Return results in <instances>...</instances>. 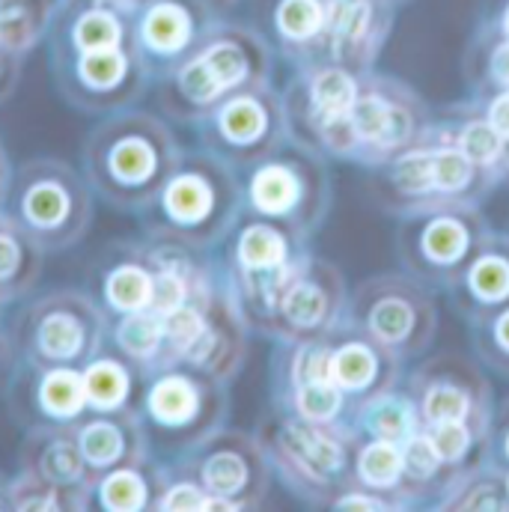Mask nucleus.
Masks as SVG:
<instances>
[{
  "instance_id": "47",
  "label": "nucleus",
  "mask_w": 509,
  "mask_h": 512,
  "mask_svg": "<svg viewBox=\"0 0 509 512\" xmlns=\"http://www.w3.org/2000/svg\"><path fill=\"white\" fill-rule=\"evenodd\" d=\"M0 512H9V504H6V477L0 474Z\"/></svg>"
},
{
  "instance_id": "21",
  "label": "nucleus",
  "mask_w": 509,
  "mask_h": 512,
  "mask_svg": "<svg viewBox=\"0 0 509 512\" xmlns=\"http://www.w3.org/2000/svg\"><path fill=\"white\" fill-rule=\"evenodd\" d=\"M301 167L292 158H280L277 152L248 164L239 170V182H242V203L248 215L259 218H271V221H283L289 227H295L292 221L301 212Z\"/></svg>"
},
{
  "instance_id": "24",
  "label": "nucleus",
  "mask_w": 509,
  "mask_h": 512,
  "mask_svg": "<svg viewBox=\"0 0 509 512\" xmlns=\"http://www.w3.org/2000/svg\"><path fill=\"white\" fill-rule=\"evenodd\" d=\"M167 480V462L158 456L128 462L105 471L93 480L90 498L96 510L108 512H149L158 507Z\"/></svg>"
},
{
  "instance_id": "40",
  "label": "nucleus",
  "mask_w": 509,
  "mask_h": 512,
  "mask_svg": "<svg viewBox=\"0 0 509 512\" xmlns=\"http://www.w3.org/2000/svg\"><path fill=\"white\" fill-rule=\"evenodd\" d=\"M21 72H24V57L9 54V51L0 48V102H6L15 93V87L21 81Z\"/></svg>"
},
{
  "instance_id": "43",
  "label": "nucleus",
  "mask_w": 509,
  "mask_h": 512,
  "mask_svg": "<svg viewBox=\"0 0 509 512\" xmlns=\"http://www.w3.org/2000/svg\"><path fill=\"white\" fill-rule=\"evenodd\" d=\"M12 173H15V167H12L9 152H6V146H3V140H0V209L6 206L9 185H12Z\"/></svg>"
},
{
  "instance_id": "29",
  "label": "nucleus",
  "mask_w": 509,
  "mask_h": 512,
  "mask_svg": "<svg viewBox=\"0 0 509 512\" xmlns=\"http://www.w3.org/2000/svg\"><path fill=\"white\" fill-rule=\"evenodd\" d=\"M6 504L9 512H84L93 507V498L90 489L63 486L18 468L6 477Z\"/></svg>"
},
{
  "instance_id": "49",
  "label": "nucleus",
  "mask_w": 509,
  "mask_h": 512,
  "mask_svg": "<svg viewBox=\"0 0 509 512\" xmlns=\"http://www.w3.org/2000/svg\"><path fill=\"white\" fill-rule=\"evenodd\" d=\"M507 492H509V477H507Z\"/></svg>"
},
{
  "instance_id": "8",
  "label": "nucleus",
  "mask_w": 509,
  "mask_h": 512,
  "mask_svg": "<svg viewBox=\"0 0 509 512\" xmlns=\"http://www.w3.org/2000/svg\"><path fill=\"white\" fill-rule=\"evenodd\" d=\"M48 63L60 99L90 117L137 108L152 87L134 45L87 54H48Z\"/></svg>"
},
{
  "instance_id": "37",
  "label": "nucleus",
  "mask_w": 509,
  "mask_h": 512,
  "mask_svg": "<svg viewBox=\"0 0 509 512\" xmlns=\"http://www.w3.org/2000/svg\"><path fill=\"white\" fill-rule=\"evenodd\" d=\"M197 510H212V498L200 489V483H194L188 474L176 471L167 462V480L158 498L155 512H197Z\"/></svg>"
},
{
  "instance_id": "28",
  "label": "nucleus",
  "mask_w": 509,
  "mask_h": 512,
  "mask_svg": "<svg viewBox=\"0 0 509 512\" xmlns=\"http://www.w3.org/2000/svg\"><path fill=\"white\" fill-rule=\"evenodd\" d=\"M81 370H84V384H87L93 411L137 408L143 373L128 358H123L111 343H105Z\"/></svg>"
},
{
  "instance_id": "48",
  "label": "nucleus",
  "mask_w": 509,
  "mask_h": 512,
  "mask_svg": "<svg viewBox=\"0 0 509 512\" xmlns=\"http://www.w3.org/2000/svg\"><path fill=\"white\" fill-rule=\"evenodd\" d=\"M504 27H507V33H509V9H507V18H504Z\"/></svg>"
},
{
  "instance_id": "34",
  "label": "nucleus",
  "mask_w": 509,
  "mask_h": 512,
  "mask_svg": "<svg viewBox=\"0 0 509 512\" xmlns=\"http://www.w3.org/2000/svg\"><path fill=\"white\" fill-rule=\"evenodd\" d=\"M483 328L474 334V343H477V352L480 358L495 367L498 373L509 376V304L498 307L495 313L477 319Z\"/></svg>"
},
{
  "instance_id": "2",
  "label": "nucleus",
  "mask_w": 509,
  "mask_h": 512,
  "mask_svg": "<svg viewBox=\"0 0 509 512\" xmlns=\"http://www.w3.org/2000/svg\"><path fill=\"white\" fill-rule=\"evenodd\" d=\"M239 170L206 149H185L152 203L137 215L143 236L212 251L242 218Z\"/></svg>"
},
{
  "instance_id": "12",
  "label": "nucleus",
  "mask_w": 509,
  "mask_h": 512,
  "mask_svg": "<svg viewBox=\"0 0 509 512\" xmlns=\"http://www.w3.org/2000/svg\"><path fill=\"white\" fill-rule=\"evenodd\" d=\"M262 447L268 453L271 468L280 471L292 492H334L331 483L340 477L346 465V447L325 426L307 423L301 417H277L265 426Z\"/></svg>"
},
{
  "instance_id": "14",
  "label": "nucleus",
  "mask_w": 509,
  "mask_h": 512,
  "mask_svg": "<svg viewBox=\"0 0 509 512\" xmlns=\"http://www.w3.org/2000/svg\"><path fill=\"white\" fill-rule=\"evenodd\" d=\"M206 30V0H149L131 15V42L152 84L188 57Z\"/></svg>"
},
{
  "instance_id": "19",
  "label": "nucleus",
  "mask_w": 509,
  "mask_h": 512,
  "mask_svg": "<svg viewBox=\"0 0 509 512\" xmlns=\"http://www.w3.org/2000/svg\"><path fill=\"white\" fill-rule=\"evenodd\" d=\"M486 393V384L465 364L447 370V361H435L414 376V408L426 426L486 417Z\"/></svg>"
},
{
  "instance_id": "5",
  "label": "nucleus",
  "mask_w": 509,
  "mask_h": 512,
  "mask_svg": "<svg viewBox=\"0 0 509 512\" xmlns=\"http://www.w3.org/2000/svg\"><path fill=\"white\" fill-rule=\"evenodd\" d=\"M18 361L84 367L108 343V313L90 289L57 286L27 295L6 325Z\"/></svg>"
},
{
  "instance_id": "16",
  "label": "nucleus",
  "mask_w": 509,
  "mask_h": 512,
  "mask_svg": "<svg viewBox=\"0 0 509 512\" xmlns=\"http://www.w3.org/2000/svg\"><path fill=\"white\" fill-rule=\"evenodd\" d=\"M245 334H248V322H245V316H242V310H239V304H236V298L224 280L215 289V295L209 298L200 334L188 346L182 364L227 384L242 370L245 349H248Z\"/></svg>"
},
{
  "instance_id": "31",
  "label": "nucleus",
  "mask_w": 509,
  "mask_h": 512,
  "mask_svg": "<svg viewBox=\"0 0 509 512\" xmlns=\"http://www.w3.org/2000/svg\"><path fill=\"white\" fill-rule=\"evenodd\" d=\"M292 417L328 426L343 411V390L331 382H286Z\"/></svg>"
},
{
  "instance_id": "26",
  "label": "nucleus",
  "mask_w": 509,
  "mask_h": 512,
  "mask_svg": "<svg viewBox=\"0 0 509 512\" xmlns=\"http://www.w3.org/2000/svg\"><path fill=\"white\" fill-rule=\"evenodd\" d=\"M45 254L42 248L0 209V307H12L24 301L39 277H42Z\"/></svg>"
},
{
  "instance_id": "44",
  "label": "nucleus",
  "mask_w": 509,
  "mask_h": 512,
  "mask_svg": "<svg viewBox=\"0 0 509 512\" xmlns=\"http://www.w3.org/2000/svg\"><path fill=\"white\" fill-rule=\"evenodd\" d=\"M492 75L495 81H501L504 90H509V42L492 54Z\"/></svg>"
},
{
  "instance_id": "10",
  "label": "nucleus",
  "mask_w": 509,
  "mask_h": 512,
  "mask_svg": "<svg viewBox=\"0 0 509 512\" xmlns=\"http://www.w3.org/2000/svg\"><path fill=\"white\" fill-rule=\"evenodd\" d=\"M355 325L393 355L408 358L423 352L438 328L432 298L408 277H376L355 295Z\"/></svg>"
},
{
  "instance_id": "7",
  "label": "nucleus",
  "mask_w": 509,
  "mask_h": 512,
  "mask_svg": "<svg viewBox=\"0 0 509 512\" xmlns=\"http://www.w3.org/2000/svg\"><path fill=\"white\" fill-rule=\"evenodd\" d=\"M170 465L200 483V489L212 498V510L259 507L271 474L262 441L224 426L182 456L170 459Z\"/></svg>"
},
{
  "instance_id": "27",
  "label": "nucleus",
  "mask_w": 509,
  "mask_h": 512,
  "mask_svg": "<svg viewBox=\"0 0 509 512\" xmlns=\"http://www.w3.org/2000/svg\"><path fill=\"white\" fill-rule=\"evenodd\" d=\"M108 343L128 358L143 376L173 364L167 349V331L164 316L155 310H137L123 316H108Z\"/></svg>"
},
{
  "instance_id": "39",
  "label": "nucleus",
  "mask_w": 509,
  "mask_h": 512,
  "mask_svg": "<svg viewBox=\"0 0 509 512\" xmlns=\"http://www.w3.org/2000/svg\"><path fill=\"white\" fill-rule=\"evenodd\" d=\"M328 21L337 39H346V42L361 39L370 24V6L364 0H337L331 6Z\"/></svg>"
},
{
  "instance_id": "35",
  "label": "nucleus",
  "mask_w": 509,
  "mask_h": 512,
  "mask_svg": "<svg viewBox=\"0 0 509 512\" xmlns=\"http://www.w3.org/2000/svg\"><path fill=\"white\" fill-rule=\"evenodd\" d=\"M456 146L480 167L486 170H495L504 155H507V140L492 128L489 120H474L468 126H462L459 137H456Z\"/></svg>"
},
{
  "instance_id": "25",
  "label": "nucleus",
  "mask_w": 509,
  "mask_h": 512,
  "mask_svg": "<svg viewBox=\"0 0 509 512\" xmlns=\"http://www.w3.org/2000/svg\"><path fill=\"white\" fill-rule=\"evenodd\" d=\"M396 361L399 355L361 331V337L331 349V379L343 393H358L367 399L384 396L396 376Z\"/></svg>"
},
{
  "instance_id": "1",
  "label": "nucleus",
  "mask_w": 509,
  "mask_h": 512,
  "mask_svg": "<svg viewBox=\"0 0 509 512\" xmlns=\"http://www.w3.org/2000/svg\"><path fill=\"white\" fill-rule=\"evenodd\" d=\"M167 117L126 108L102 117L81 143V170L96 197L123 215H140L182 158Z\"/></svg>"
},
{
  "instance_id": "23",
  "label": "nucleus",
  "mask_w": 509,
  "mask_h": 512,
  "mask_svg": "<svg viewBox=\"0 0 509 512\" xmlns=\"http://www.w3.org/2000/svg\"><path fill=\"white\" fill-rule=\"evenodd\" d=\"M453 286L459 289L462 313L471 322L509 304V239L486 236Z\"/></svg>"
},
{
  "instance_id": "13",
  "label": "nucleus",
  "mask_w": 509,
  "mask_h": 512,
  "mask_svg": "<svg viewBox=\"0 0 509 512\" xmlns=\"http://www.w3.org/2000/svg\"><path fill=\"white\" fill-rule=\"evenodd\" d=\"M6 405L18 426H75L90 408L84 370L18 361L6 384Z\"/></svg>"
},
{
  "instance_id": "22",
  "label": "nucleus",
  "mask_w": 509,
  "mask_h": 512,
  "mask_svg": "<svg viewBox=\"0 0 509 512\" xmlns=\"http://www.w3.org/2000/svg\"><path fill=\"white\" fill-rule=\"evenodd\" d=\"M18 468L63 486L93 489V471L84 462L72 426H30L18 447Z\"/></svg>"
},
{
  "instance_id": "17",
  "label": "nucleus",
  "mask_w": 509,
  "mask_h": 512,
  "mask_svg": "<svg viewBox=\"0 0 509 512\" xmlns=\"http://www.w3.org/2000/svg\"><path fill=\"white\" fill-rule=\"evenodd\" d=\"M152 289L155 280L143 239H123L108 245L90 271V292L108 316L149 310Z\"/></svg>"
},
{
  "instance_id": "46",
  "label": "nucleus",
  "mask_w": 509,
  "mask_h": 512,
  "mask_svg": "<svg viewBox=\"0 0 509 512\" xmlns=\"http://www.w3.org/2000/svg\"><path fill=\"white\" fill-rule=\"evenodd\" d=\"M501 441H504V456L509 459V405H507V417H504V429H501Z\"/></svg>"
},
{
  "instance_id": "32",
  "label": "nucleus",
  "mask_w": 509,
  "mask_h": 512,
  "mask_svg": "<svg viewBox=\"0 0 509 512\" xmlns=\"http://www.w3.org/2000/svg\"><path fill=\"white\" fill-rule=\"evenodd\" d=\"M274 30L289 39V42H307L313 33L322 30L325 24V12L319 6V0H280L274 6Z\"/></svg>"
},
{
  "instance_id": "36",
  "label": "nucleus",
  "mask_w": 509,
  "mask_h": 512,
  "mask_svg": "<svg viewBox=\"0 0 509 512\" xmlns=\"http://www.w3.org/2000/svg\"><path fill=\"white\" fill-rule=\"evenodd\" d=\"M441 507H462V510H507L509 492L501 474H471L465 480V495L459 492L453 501H444Z\"/></svg>"
},
{
  "instance_id": "11",
  "label": "nucleus",
  "mask_w": 509,
  "mask_h": 512,
  "mask_svg": "<svg viewBox=\"0 0 509 512\" xmlns=\"http://www.w3.org/2000/svg\"><path fill=\"white\" fill-rule=\"evenodd\" d=\"M483 239V221L468 203H444L414 212V221L402 230L399 245L420 277L453 286Z\"/></svg>"
},
{
  "instance_id": "50",
  "label": "nucleus",
  "mask_w": 509,
  "mask_h": 512,
  "mask_svg": "<svg viewBox=\"0 0 509 512\" xmlns=\"http://www.w3.org/2000/svg\"><path fill=\"white\" fill-rule=\"evenodd\" d=\"M0 313H3V307H0Z\"/></svg>"
},
{
  "instance_id": "20",
  "label": "nucleus",
  "mask_w": 509,
  "mask_h": 512,
  "mask_svg": "<svg viewBox=\"0 0 509 512\" xmlns=\"http://www.w3.org/2000/svg\"><path fill=\"white\" fill-rule=\"evenodd\" d=\"M45 42L48 54H87L134 45L131 15L102 3H60Z\"/></svg>"
},
{
  "instance_id": "45",
  "label": "nucleus",
  "mask_w": 509,
  "mask_h": 512,
  "mask_svg": "<svg viewBox=\"0 0 509 512\" xmlns=\"http://www.w3.org/2000/svg\"><path fill=\"white\" fill-rule=\"evenodd\" d=\"M60 3H102V6H111V9H120L126 15H134L149 0H60Z\"/></svg>"
},
{
  "instance_id": "30",
  "label": "nucleus",
  "mask_w": 509,
  "mask_h": 512,
  "mask_svg": "<svg viewBox=\"0 0 509 512\" xmlns=\"http://www.w3.org/2000/svg\"><path fill=\"white\" fill-rule=\"evenodd\" d=\"M355 474H358L361 486L370 492L399 489V483H402V447L396 441H387V438L370 441L355 459Z\"/></svg>"
},
{
  "instance_id": "3",
  "label": "nucleus",
  "mask_w": 509,
  "mask_h": 512,
  "mask_svg": "<svg viewBox=\"0 0 509 512\" xmlns=\"http://www.w3.org/2000/svg\"><path fill=\"white\" fill-rule=\"evenodd\" d=\"M265 84V57L251 36L209 27L188 57L152 84L161 117L197 123L239 90Z\"/></svg>"
},
{
  "instance_id": "6",
  "label": "nucleus",
  "mask_w": 509,
  "mask_h": 512,
  "mask_svg": "<svg viewBox=\"0 0 509 512\" xmlns=\"http://www.w3.org/2000/svg\"><path fill=\"white\" fill-rule=\"evenodd\" d=\"M227 384L176 361L143 376L137 414L152 453L164 462L182 456L227 420Z\"/></svg>"
},
{
  "instance_id": "42",
  "label": "nucleus",
  "mask_w": 509,
  "mask_h": 512,
  "mask_svg": "<svg viewBox=\"0 0 509 512\" xmlns=\"http://www.w3.org/2000/svg\"><path fill=\"white\" fill-rule=\"evenodd\" d=\"M492 128L509 143V90H504L492 105H489V117H486Z\"/></svg>"
},
{
  "instance_id": "15",
  "label": "nucleus",
  "mask_w": 509,
  "mask_h": 512,
  "mask_svg": "<svg viewBox=\"0 0 509 512\" xmlns=\"http://www.w3.org/2000/svg\"><path fill=\"white\" fill-rule=\"evenodd\" d=\"M340 298L343 289L337 271L322 262L316 265L304 259L280 292L265 334H274L289 346L325 340V334L337 325Z\"/></svg>"
},
{
  "instance_id": "41",
  "label": "nucleus",
  "mask_w": 509,
  "mask_h": 512,
  "mask_svg": "<svg viewBox=\"0 0 509 512\" xmlns=\"http://www.w3.org/2000/svg\"><path fill=\"white\" fill-rule=\"evenodd\" d=\"M15 364H18V355H15V346H12L9 328L0 322V396L6 393V384H9V379H12Z\"/></svg>"
},
{
  "instance_id": "9",
  "label": "nucleus",
  "mask_w": 509,
  "mask_h": 512,
  "mask_svg": "<svg viewBox=\"0 0 509 512\" xmlns=\"http://www.w3.org/2000/svg\"><path fill=\"white\" fill-rule=\"evenodd\" d=\"M194 126L200 149L242 170L280 149L289 131V120L280 99H274L265 84H256L224 99Z\"/></svg>"
},
{
  "instance_id": "33",
  "label": "nucleus",
  "mask_w": 509,
  "mask_h": 512,
  "mask_svg": "<svg viewBox=\"0 0 509 512\" xmlns=\"http://www.w3.org/2000/svg\"><path fill=\"white\" fill-rule=\"evenodd\" d=\"M399 447H402V483L420 489L441 474L444 462L426 432H411Z\"/></svg>"
},
{
  "instance_id": "4",
  "label": "nucleus",
  "mask_w": 509,
  "mask_h": 512,
  "mask_svg": "<svg viewBox=\"0 0 509 512\" xmlns=\"http://www.w3.org/2000/svg\"><path fill=\"white\" fill-rule=\"evenodd\" d=\"M96 191L84 170L39 155L15 167L6 212L9 218L42 248V254H63L81 245L96 218Z\"/></svg>"
},
{
  "instance_id": "38",
  "label": "nucleus",
  "mask_w": 509,
  "mask_h": 512,
  "mask_svg": "<svg viewBox=\"0 0 509 512\" xmlns=\"http://www.w3.org/2000/svg\"><path fill=\"white\" fill-rule=\"evenodd\" d=\"M480 432L483 429H474L468 420H450V423H432L426 435L432 438L444 465H459L477 444Z\"/></svg>"
},
{
  "instance_id": "18",
  "label": "nucleus",
  "mask_w": 509,
  "mask_h": 512,
  "mask_svg": "<svg viewBox=\"0 0 509 512\" xmlns=\"http://www.w3.org/2000/svg\"><path fill=\"white\" fill-rule=\"evenodd\" d=\"M72 429H75L78 447H81L84 462L93 471V477L114 471V468L128 465V462H140V459L155 456L137 408L87 411Z\"/></svg>"
}]
</instances>
